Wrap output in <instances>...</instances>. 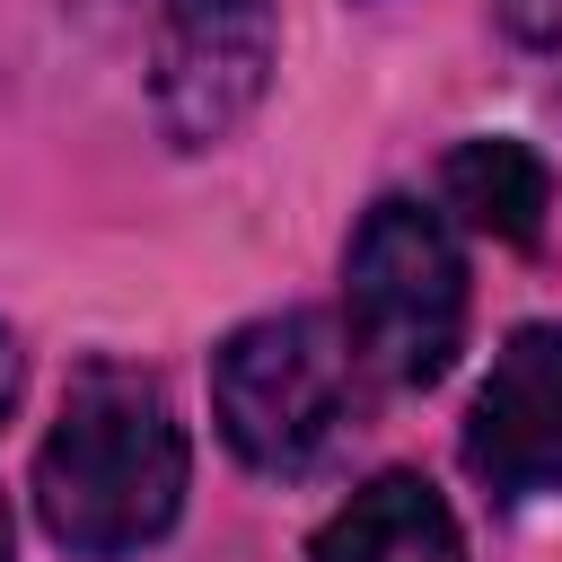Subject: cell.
Masks as SVG:
<instances>
[{"mask_svg":"<svg viewBox=\"0 0 562 562\" xmlns=\"http://www.w3.org/2000/svg\"><path fill=\"white\" fill-rule=\"evenodd\" d=\"M79 9H105V0H79Z\"/></svg>","mask_w":562,"mask_h":562,"instance_id":"cell-11","label":"cell"},{"mask_svg":"<svg viewBox=\"0 0 562 562\" xmlns=\"http://www.w3.org/2000/svg\"><path fill=\"white\" fill-rule=\"evenodd\" d=\"M501 18H509V35H527V44H562V0H501Z\"/></svg>","mask_w":562,"mask_h":562,"instance_id":"cell-8","label":"cell"},{"mask_svg":"<svg viewBox=\"0 0 562 562\" xmlns=\"http://www.w3.org/2000/svg\"><path fill=\"white\" fill-rule=\"evenodd\" d=\"M0 562H9V509H0Z\"/></svg>","mask_w":562,"mask_h":562,"instance_id":"cell-10","label":"cell"},{"mask_svg":"<svg viewBox=\"0 0 562 562\" xmlns=\"http://www.w3.org/2000/svg\"><path fill=\"white\" fill-rule=\"evenodd\" d=\"M281 61V0H167L158 18V123L176 149L228 140Z\"/></svg>","mask_w":562,"mask_h":562,"instance_id":"cell-4","label":"cell"},{"mask_svg":"<svg viewBox=\"0 0 562 562\" xmlns=\"http://www.w3.org/2000/svg\"><path fill=\"white\" fill-rule=\"evenodd\" d=\"M465 465L501 501L562 492V325H518L501 342L465 413Z\"/></svg>","mask_w":562,"mask_h":562,"instance_id":"cell-5","label":"cell"},{"mask_svg":"<svg viewBox=\"0 0 562 562\" xmlns=\"http://www.w3.org/2000/svg\"><path fill=\"white\" fill-rule=\"evenodd\" d=\"M351 360L386 386H439L465 351V246L448 211L413 193H378L342 255Z\"/></svg>","mask_w":562,"mask_h":562,"instance_id":"cell-2","label":"cell"},{"mask_svg":"<svg viewBox=\"0 0 562 562\" xmlns=\"http://www.w3.org/2000/svg\"><path fill=\"white\" fill-rule=\"evenodd\" d=\"M193 448L167 386L132 360H88L35 448V518L79 562H132L184 509Z\"/></svg>","mask_w":562,"mask_h":562,"instance_id":"cell-1","label":"cell"},{"mask_svg":"<svg viewBox=\"0 0 562 562\" xmlns=\"http://www.w3.org/2000/svg\"><path fill=\"white\" fill-rule=\"evenodd\" d=\"M307 562H465V527L422 474H378L316 527Z\"/></svg>","mask_w":562,"mask_h":562,"instance_id":"cell-6","label":"cell"},{"mask_svg":"<svg viewBox=\"0 0 562 562\" xmlns=\"http://www.w3.org/2000/svg\"><path fill=\"white\" fill-rule=\"evenodd\" d=\"M351 342L334 316L316 307H281L237 325L211 351V413L220 439L255 465V474H307L325 465V448L351 430Z\"/></svg>","mask_w":562,"mask_h":562,"instance_id":"cell-3","label":"cell"},{"mask_svg":"<svg viewBox=\"0 0 562 562\" xmlns=\"http://www.w3.org/2000/svg\"><path fill=\"white\" fill-rule=\"evenodd\" d=\"M18 386H26V351H18V334L0 325V422L18 413Z\"/></svg>","mask_w":562,"mask_h":562,"instance_id":"cell-9","label":"cell"},{"mask_svg":"<svg viewBox=\"0 0 562 562\" xmlns=\"http://www.w3.org/2000/svg\"><path fill=\"white\" fill-rule=\"evenodd\" d=\"M439 202H448L465 228L501 237V246H536V228H544V211H553V176H544V158H536L527 140L483 132V140H457V149H448Z\"/></svg>","mask_w":562,"mask_h":562,"instance_id":"cell-7","label":"cell"}]
</instances>
